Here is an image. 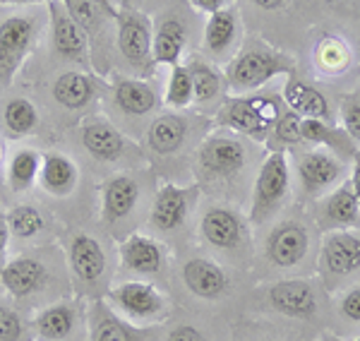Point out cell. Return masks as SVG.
<instances>
[{
	"instance_id": "cell-1",
	"label": "cell",
	"mask_w": 360,
	"mask_h": 341,
	"mask_svg": "<svg viewBox=\"0 0 360 341\" xmlns=\"http://www.w3.org/2000/svg\"><path fill=\"white\" fill-rule=\"evenodd\" d=\"M278 75H295L293 58L278 53V51L269 49L264 44H250L243 49L233 60L226 65V82L236 94H245V91H255L264 86L269 79L278 77Z\"/></svg>"
},
{
	"instance_id": "cell-2",
	"label": "cell",
	"mask_w": 360,
	"mask_h": 341,
	"mask_svg": "<svg viewBox=\"0 0 360 341\" xmlns=\"http://www.w3.org/2000/svg\"><path fill=\"white\" fill-rule=\"evenodd\" d=\"M281 113H283L281 103H278L276 96H266V94L231 96L219 108L217 125L262 142L269 137V132Z\"/></svg>"
},
{
	"instance_id": "cell-3",
	"label": "cell",
	"mask_w": 360,
	"mask_h": 341,
	"mask_svg": "<svg viewBox=\"0 0 360 341\" xmlns=\"http://www.w3.org/2000/svg\"><path fill=\"white\" fill-rule=\"evenodd\" d=\"M288 198H291V166L286 152L274 149L255 178L252 207H250L252 224H264L269 217H274Z\"/></svg>"
},
{
	"instance_id": "cell-4",
	"label": "cell",
	"mask_w": 360,
	"mask_h": 341,
	"mask_svg": "<svg viewBox=\"0 0 360 341\" xmlns=\"http://www.w3.org/2000/svg\"><path fill=\"white\" fill-rule=\"evenodd\" d=\"M197 166L209 181H233L248 166V147L238 137L214 135L202 142L197 152Z\"/></svg>"
},
{
	"instance_id": "cell-5",
	"label": "cell",
	"mask_w": 360,
	"mask_h": 341,
	"mask_svg": "<svg viewBox=\"0 0 360 341\" xmlns=\"http://www.w3.org/2000/svg\"><path fill=\"white\" fill-rule=\"evenodd\" d=\"M41 20L37 15H13L0 22V84H8L37 41Z\"/></svg>"
},
{
	"instance_id": "cell-6",
	"label": "cell",
	"mask_w": 360,
	"mask_h": 341,
	"mask_svg": "<svg viewBox=\"0 0 360 341\" xmlns=\"http://www.w3.org/2000/svg\"><path fill=\"white\" fill-rule=\"evenodd\" d=\"M118 51L135 70L149 72L154 67L152 58V25L137 10H118Z\"/></svg>"
},
{
	"instance_id": "cell-7",
	"label": "cell",
	"mask_w": 360,
	"mask_h": 341,
	"mask_svg": "<svg viewBox=\"0 0 360 341\" xmlns=\"http://www.w3.org/2000/svg\"><path fill=\"white\" fill-rule=\"evenodd\" d=\"M319 269L324 281L339 284L360 271V238L351 231H329L319 250Z\"/></svg>"
},
{
	"instance_id": "cell-8",
	"label": "cell",
	"mask_w": 360,
	"mask_h": 341,
	"mask_svg": "<svg viewBox=\"0 0 360 341\" xmlns=\"http://www.w3.org/2000/svg\"><path fill=\"white\" fill-rule=\"evenodd\" d=\"M295 171H298L303 198L317 200L346 176V164L327 149H312V152L300 154Z\"/></svg>"
},
{
	"instance_id": "cell-9",
	"label": "cell",
	"mask_w": 360,
	"mask_h": 341,
	"mask_svg": "<svg viewBox=\"0 0 360 341\" xmlns=\"http://www.w3.org/2000/svg\"><path fill=\"white\" fill-rule=\"evenodd\" d=\"M307 250H310V233H307L305 224L295 221V219L278 221L266 236L264 255L276 269H293L303 264Z\"/></svg>"
},
{
	"instance_id": "cell-10",
	"label": "cell",
	"mask_w": 360,
	"mask_h": 341,
	"mask_svg": "<svg viewBox=\"0 0 360 341\" xmlns=\"http://www.w3.org/2000/svg\"><path fill=\"white\" fill-rule=\"evenodd\" d=\"M108 300L123 315L139 322L156 320V317L164 315L166 308L164 296L152 284H144V281H125V284L111 288L108 291Z\"/></svg>"
},
{
	"instance_id": "cell-11",
	"label": "cell",
	"mask_w": 360,
	"mask_h": 341,
	"mask_svg": "<svg viewBox=\"0 0 360 341\" xmlns=\"http://www.w3.org/2000/svg\"><path fill=\"white\" fill-rule=\"evenodd\" d=\"M49 22H51V39L53 49L65 60L86 65L89 63V49H86V34L79 29L77 22L70 17L65 5L60 0H49Z\"/></svg>"
},
{
	"instance_id": "cell-12",
	"label": "cell",
	"mask_w": 360,
	"mask_h": 341,
	"mask_svg": "<svg viewBox=\"0 0 360 341\" xmlns=\"http://www.w3.org/2000/svg\"><path fill=\"white\" fill-rule=\"evenodd\" d=\"M197 185L193 188H178V185H161L152 205V226L161 233L176 231L185 224L190 207L195 205Z\"/></svg>"
},
{
	"instance_id": "cell-13",
	"label": "cell",
	"mask_w": 360,
	"mask_h": 341,
	"mask_svg": "<svg viewBox=\"0 0 360 341\" xmlns=\"http://www.w3.org/2000/svg\"><path fill=\"white\" fill-rule=\"evenodd\" d=\"M266 300L276 313L293 317V320H310L317 313V296L310 281L286 279L276 281L266 291Z\"/></svg>"
},
{
	"instance_id": "cell-14",
	"label": "cell",
	"mask_w": 360,
	"mask_h": 341,
	"mask_svg": "<svg viewBox=\"0 0 360 341\" xmlns=\"http://www.w3.org/2000/svg\"><path fill=\"white\" fill-rule=\"evenodd\" d=\"M281 99L286 101L288 111L298 113L300 118L334 123V108H332V101L327 99V94H324L322 89H317L315 84L298 79L295 75H291V77L286 79Z\"/></svg>"
},
{
	"instance_id": "cell-15",
	"label": "cell",
	"mask_w": 360,
	"mask_h": 341,
	"mask_svg": "<svg viewBox=\"0 0 360 341\" xmlns=\"http://www.w3.org/2000/svg\"><path fill=\"white\" fill-rule=\"evenodd\" d=\"M315 219L322 231H339L360 226V205L351 183H341L332 195H327L317 205Z\"/></svg>"
},
{
	"instance_id": "cell-16",
	"label": "cell",
	"mask_w": 360,
	"mask_h": 341,
	"mask_svg": "<svg viewBox=\"0 0 360 341\" xmlns=\"http://www.w3.org/2000/svg\"><path fill=\"white\" fill-rule=\"evenodd\" d=\"M200 231L209 245L219 247V250H233V247L243 245L248 229L238 212L229 210V207H212L202 217Z\"/></svg>"
},
{
	"instance_id": "cell-17",
	"label": "cell",
	"mask_w": 360,
	"mask_h": 341,
	"mask_svg": "<svg viewBox=\"0 0 360 341\" xmlns=\"http://www.w3.org/2000/svg\"><path fill=\"white\" fill-rule=\"evenodd\" d=\"M183 281L195 296L217 300L229 291V276L214 259L193 257L183 264Z\"/></svg>"
},
{
	"instance_id": "cell-18",
	"label": "cell",
	"mask_w": 360,
	"mask_h": 341,
	"mask_svg": "<svg viewBox=\"0 0 360 341\" xmlns=\"http://www.w3.org/2000/svg\"><path fill=\"white\" fill-rule=\"evenodd\" d=\"M68 257L72 274L84 284H94L106 271V255H103L101 243L86 233L75 236L72 243H70Z\"/></svg>"
},
{
	"instance_id": "cell-19",
	"label": "cell",
	"mask_w": 360,
	"mask_h": 341,
	"mask_svg": "<svg viewBox=\"0 0 360 341\" xmlns=\"http://www.w3.org/2000/svg\"><path fill=\"white\" fill-rule=\"evenodd\" d=\"M118 252L123 267L137 271V274H159L161 267H164V247H161V243L147 238V236H127L120 243Z\"/></svg>"
},
{
	"instance_id": "cell-20",
	"label": "cell",
	"mask_w": 360,
	"mask_h": 341,
	"mask_svg": "<svg viewBox=\"0 0 360 341\" xmlns=\"http://www.w3.org/2000/svg\"><path fill=\"white\" fill-rule=\"evenodd\" d=\"M300 135H303L305 144H317L322 149H329L334 157H339L341 161H353V157L358 154V144L348 137V132L344 128H334V123H324V120H312L303 118L300 123Z\"/></svg>"
},
{
	"instance_id": "cell-21",
	"label": "cell",
	"mask_w": 360,
	"mask_h": 341,
	"mask_svg": "<svg viewBox=\"0 0 360 341\" xmlns=\"http://www.w3.org/2000/svg\"><path fill=\"white\" fill-rule=\"evenodd\" d=\"M77 320L75 303H56L34 317L32 327L39 341H70L77 332Z\"/></svg>"
},
{
	"instance_id": "cell-22",
	"label": "cell",
	"mask_w": 360,
	"mask_h": 341,
	"mask_svg": "<svg viewBox=\"0 0 360 341\" xmlns=\"http://www.w3.org/2000/svg\"><path fill=\"white\" fill-rule=\"evenodd\" d=\"M139 200V185L130 176H113L101 188V212L108 224L123 221L135 210Z\"/></svg>"
},
{
	"instance_id": "cell-23",
	"label": "cell",
	"mask_w": 360,
	"mask_h": 341,
	"mask_svg": "<svg viewBox=\"0 0 360 341\" xmlns=\"http://www.w3.org/2000/svg\"><path fill=\"white\" fill-rule=\"evenodd\" d=\"M79 171L75 161L60 152H46L41 154V171H39V183L46 193L56 198H65L77 188Z\"/></svg>"
},
{
	"instance_id": "cell-24",
	"label": "cell",
	"mask_w": 360,
	"mask_h": 341,
	"mask_svg": "<svg viewBox=\"0 0 360 341\" xmlns=\"http://www.w3.org/2000/svg\"><path fill=\"white\" fill-rule=\"evenodd\" d=\"M0 284L15 298H27L44 284V264L34 257H15L0 269Z\"/></svg>"
},
{
	"instance_id": "cell-25",
	"label": "cell",
	"mask_w": 360,
	"mask_h": 341,
	"mask_svg": "<svg viewBox=\"0 0 360 341\" xmlns=\"http://www.w3.org/2000/svg\"><path fill=\"white\" fill-rule=\"evenodd\" d=\"M82 147L98 161H115L123 157L125 142L120 132L106 120H89L82 125Z\"/></svg>"
},
{
	"instance_id": "cell-26",
	"label": "cell",
	"mask_w": 360,
	"mask_h": 341,
	"mask_svg": "<svg viewBox=\"0 0 360 341\" xmlns=\"http://www.w3.org/2000/svg\"><path fill=\"white\" fill-rule=\"evenodd\" d=\"M188 137V120L180 113H164L154 118V123L147 128V144L149 149L161 157H171L183 147Z\"/></svg>"
},
{
	"instance_id": "cell-27",
	"label": "cell",
	"mask_w": 360,
	"mask_h": 341,
	"mask_svg": "<svg viewBox=\"0 0 360 341\" xmlns=\"http://www.w3.org/2000/svg\"><path fill=\"white\" fill-rule=\"evenodd\" d=\"M238 39V17L231 8H221L209 15L205 27V51L212 58L221 60L231 53Z\"/></svg>"
},
{
	"instance_id": "cell-28",
	"label": "cell",
	"mask_w": 360,
	"mask_h": 341,
	"mask_svg": "<svg viewBox=\"0 0 360 341\" xmlns=\"http://www.w3.org/2000/svg\"><path fill=\"white\" fill-rule=\"evenodd\" d=\"M113 101L125 115H147L159 108V94L142 79H118L113 86Z\"/></svg>"
},
{
	"instance_id": "cell-29",
	"label": "cell",
	"mask_w": 360,
	"mask_h": 341,
	"mask_svg": "<svg viewBox=\"0 0 360 341\" xmlns=\"http://www.w3.org/2000/svg\"><path fill=\"white\" fill-rule=\"evenodd\" d=\"M89 341H144V329L127 325L123 317L111 313L103 303H94Z\"/></svg>"
},
{
	"instance_id": "cell-30",
	"label": "cell",
	"mask_w": 360,
	"mask_h": 341,
	"mask_svg": "<svg viewBox=\"0 0 360 341\" xmlns=\"http://www.w3.org/2000/svg\"><path fill=\"white\" fill-rule=\"evenodd\" d=\"M185 25L176 17H168V20L159 22L154 34V49H152V58L154 65H178L180 58H183L185 51Z\"/></svg>"
},
{
	"instance_id": "cell-31",
	"label": "cell",
	"mask_w": 360,
	"mask_h": 341,
	"mask_svg": "<svg viewBox=\"0 0 360 341\" xmlns=\"http://www.w3.org/2000/svg\"><path fill=\"white\" fill-rule=\"evenodd\" d=\"M53 96L60 106L70 108V111H75V108H84L86 103L91 101V96H94V79L84 72L68 70L56 79Z\"/></svg>"
},
{
	"instance_id": "cell-32",
	"label": "cell",
	"mask_w": 360,
	"mask_h": 341,
	"mask_svg": "<svg viewBox=\"0 0 360 341\" xmlns=\"http://www.w3.org/2000/svg\"><path fill=\"white\" fill-rule=\"evenodd\" d=\"M39 128V111L25 96L5 101L3 106V130L10 137H27Z\"/></svg>"
},
{
	"instance_id": "cell-33",
	"label": "cell",
	"mask_w": 360,
	"mask_h": 341,
	"mask_svg": "<svg viewBox=\"0 0 360 341\" xmlns=\"http://www.w3.org/2000/svg\"><path fill=\"white\" fill-rule=\"evenodd\" d=\"M41 171V154L34 149H20L8 164V185L15 193H27L39 181Z\"/></svg>"
},
{
	"instance_id": "cell-34",
	"label": "cell",
	"mask_w": 360,
	"mask_h": 341,
	"mask_svg": "<svg viewBox=\"0 0 360 341\" xmlns=\"http://www.w3.org/2000/svg\"><path fill=\"white\" fill-rule=\"evenodd\" d=\"M190 77H193V94H195V103H212L219 99L221 94V72L214 65H209L205 60H193L188 65Z\"/></svg>"
},
{
	"instance_id": "cell-35",
	"label": "cell",
	"mask_w": 360,
	"mask_h": 341,
	"mask_svg": "<svg viewBox=\"0 0 360 341\" xmlns=\"http://www.w3.org/2000/svg\"><path fill=\"white\" fill-rule=\"evenodd\" d=\"M164 101L176 111H183L190 103L195 101L193 94V77H190L188 65H173L171 67V77H168V86H166V96Z\"/></svg>"
},
{
	"instance_id": "cell-36",
	"label": "cell",
	"mask_w": 360,
	"mask_h": 341,
	"mask_svg": "<svg viewBox=\"0 0 360 341\" xmlns=\"http://www.w3.org/2000/svg\"><path fill=\"white\" fill-rule=\"evenodd\" d=\"M5 219H8L10 233L17 236V238H34V236L41 233V229H44V217L39 214L37 207H32V205L13 207V212Z\"/></svg>"
},
{
	"instance_id": "cell-37",
	"label": "cell",
	"mask_w": 360,
	"mask_h": 341,
	"mask_svg": "<svg viewBox=\"0 0 360 341\" xmlns=\"http://www.w3.org/2000/svg\"><path fill=\"white\" fill-rule=\"evenodd\" d=\"M300 123H303V118H300L298 113L283 111L276 118L274 128H271V132H269L271 147L283 149V152H286V147H298V144H305L303 135H300Z\"/></svg>"
},
{
	"instance_id": "cell-38",
	"label": "cell",
	"mask_w": 360,
	"mask_h": 341,
	"mask_svg": "<svg viewBox=\"0 0 360 341\" xmlns=\"http://www.w3.org/2000/svg\"><path fill=\"white\" fill-rule=\"evenodd\" d=\"M63 5H65V10L70 13L75 22L79 25V29L86 34V37H91V34H98L101 32V10L96 8L91 0H60Z\"/></svg>"
},
{
	"instance_id": "cell-39",
	"label": "cell",
	"mask_w": 360,
	"mask_h": 341,
	"mask_svg": "<svg viewBox=\"0 0 360 341\" xmlns=\"http://www.w3.org/2000/svg\"><path fill=\"white\" fill-rule=\"evenodd\" d=\"M317 58H319V63H322L324 70H334V72L341 70V67H346L348 60H351L348 49L341 41H336V39H324L317 49Z\"/></svg>"
},
{
	"instance_id": "cell-40",
	"label": "cell",
	"mask_w": 360,
	"mask_h": 341,
	"mask_svg": "<svg viewBox=\"0 0 360 341\" xmlns=\"http://www.w3.org/2000/svg\"><path fill=\"white\" fill-rule=\"evenodd\" d=\"M341 123H344V130L348 132L353 142L360 144V91L356 94H348L344 101H341Z\"/></svg>"
},
{
	"instance_id": "cell-41",
	"label": "cell",
	"mask_w": 360,
	"mask_h": 341,
	"mask_svg": "<svg viewBox=\"0 0 360 341\" xmlns=\"http://www.w3.org/2000/svg\"><path fill=\"white\" fill-rule=\"evenodd\" d=\"M27 327L22 317L8 305H0V341H25Z\"/></svg>"
},
{
	"instance_id": "cell-42",
	"label": "cell",
	"mask_w": 360,
	"mask_h": 341,
	"mask_svg": "<svg viewBox=\"0 0 360 341\" xmlns=\"http://www.w3.org/2000/svg\"><path fill=\"white\" fill-rule=\"evenodd\" d=\"M339 313L344 320L360 325V286H353L351 291H346L339 300Z\"/></svg>"
},
{
	"instance_id": "cell-43",
	"label": "cell",
	"mask_w": 360,
	"mask_h": 341,
	"mask_svg": "<svg viewBox=\"0 0 360 341\" xmlns=\"http://www.w3.org/2000/svg\"><path fill=\"white\" fill-rule=\"evenodd\" d=\"M166 341H209V339L193 325H180L168 334Z\"/></svg>"
},
{
	"instance_id": "cell-44",
	"label": "cell",
	"mask_w": 360,
	"mask_h": 341,
	"mask_svg": "<svg viewBox=\"0 0 360 341\" xmlns=\"http://www.w3.org/2000/svg\"><path fill=\"white\" fill-rule=\"evenodd\" d=\"M8 240H10L8 219L0 214V269H3V257H5V250H8Z\"/></svg>"
},
{
	"instance_id": "cell-45",
	"label": "cell",
	"mask_w": 360,
	"mask_h": 341,
	"mask_svg": "<svg viewBox=\"0 0 360 341\" xmlns=\"http://www.w3.org/2000/svg\"><path fill=\"white\" fill-rule=\"evenodd\" d=\"M190 3H193L197 10H202V13L212 15V13H217V10L224 8L226 0H190Z\"/></svg>"
},
{
	"instance_id": "cell-46",
	"label": "cell",
	"mask_w": 360,
	"mask_h": 341,
	"mask_svg": "<svg viewBox=\"0 0 360 341\" xmlns=\"http://www.w3.org/2000/svg\"><path fill=\"white\" fill-rule=\"evenodd\" d=\"M351 188H353V193H356V200H358V205H360V152L353 157V173H351Z\"/></svg>"
},
{
	"instance_id": "cell-47",
	"label": "cell",
	"mask_w": 360,
	"mask_h": 341,
	"mask_svg": "<svg viewBox=\"0 0 360 341\" xmlns=\"http://www.w3.org/2000/svg\"><path fill=\"white\" fill-rule=\"evenodd\" d=\"M91 3H94L96 8L101 10L103 17H111V20H115V15H118V10H115L113 0H91Z\"/></svg>"
},
{
	"instance_id": "cell-48",
	"label": "cell",
	"mask_w": 360,
	"mask_h": 341,
	"mask_svg": "<svg viewBox=\"0 0 360 341\" xmlns=\"http://www.w3.org/2000/svg\"><path fill=\"white\" fill-rule=\"evenodd\" d=\"M252 3L257 5V8H262V10H278L283 3H286V0H252Z\"/></svg>"
},
{
	"instance_id": "cell-49",
	"label": "cell",
	"mask_w": 360,
	"mask_h": 341,
	"mask_svg": "<svg viewBox=\"0 0 360 341\" xmlns=\"http://www.w3.org/2000/svg\"><path fill=\"white\" fill-rule=\"evenodd\" d=\"M37 3H49V0H0V5H37Z\"/></svg>"
},
{
	"instance_id": "cell-50",
	"label": "cell",
	"mask_w": 360,
	"mask_h": 341,
	"mask_svg": "<svg viewBox=\"0 0 360 341\" xmlns=\"http://www.w3.org/2000/svg\"><path fill=\"white\" fill-rule=\"evenodd\" d=\"M324 341H341V339H336V337H327V339H324Z\"/></svg>"
},
{
	"instance_id": "cell-51",
	"label": "cell",
	"mask_w": 360,
	"mask_h": 341,
	"mask_svg": "<svg viewBox=\"0 0 360 341\" xmlns=\"http://www.w3.org/2000/svg\"><path fill=\"white\" fill-rule=\"evenodd\" d=\"M0 161H3V142H0Z\"/></svg>"
},
{
	"instance_id": "cell-52",
	"label": "cell",
	"mask_w": 360,
	"mask_h": 341,
	"mask_svg": "<svg viewBox=\"0 0 360 341\" xmlns=\"http://www.w3.org/2000/svg\"><path fill=\"white\" fill-rule=\"evenodd\" d=\"M356 341H360V337H358V339H356Z\"/></svg>"
}]
</instances>
